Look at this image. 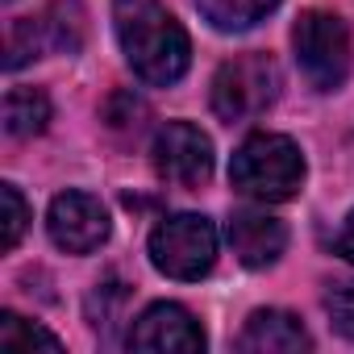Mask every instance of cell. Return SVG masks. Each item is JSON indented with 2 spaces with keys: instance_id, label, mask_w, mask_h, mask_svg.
<instances>
[{
  "instance_id": "obj_15",
  "label": "cell",
  "mask_w": 354,
  "mask_h": 354,
  "mask_svg": "<svg viewBox=\"0 0 354 354\" xmlns=\"http://www.w3.org/2000/svg\"><path fill=\"white\" fill-rule=\"evenodd\" d=\"M0 201H5V250H13L30 225V209L21 201V192L13 184H0Z\"/></svg>"
},
{
  "instance_id": "obj_16",
  "label": "cell",
  "mask_w": 354,
  "mask_h": 354,
  "mask_svg": "<svg viewBox=\"0 0 354 354\" xmlns=\"http://www.w3.org/2000/svg\"><path fill=\"white\" fill-rule=\"evenodd\" d=\"M325 308H329V321L337 325V333H346L354 342V279L350 283H337L325 296Z\"/></svg>"
},
{
  "instance_id": "obj_11",
  "label": "cell",
  "mask_w": 354,
  "mask_h": 354,
  "mask_svg": "<svg viewBox=\"0 0 354 354\" xmlns=\"http://www.w3.org/2000/svg\"><path fill=\"white\" fill-rule=\"evenodd\" d=\"M308 346H313V337L283 308H259V313H250L246 329L238 333V350L242 354H300Z\"/></svg>"
},
{
  "instance_id": "obj_6",
  "label": "cell",
  "mask_w": 354,
  "mask_h": 354,
  "mask_svg": "<svg viewBox=\"0 0 354 354\" xmlns=\"http://www.w3.org/2000/svg\"><path fill=\"white\" fill-rule=\"evenodd\" d=\"M84 30H88V13L80 0H55L50 9H42L38 17H26L13 26L9 34V71H17L21 63L38 59L42 50L50 55H75L84 46Z\"/></svg>"
},
{
  "instance_id": "obj_8",
  "label": "cell",
  "mask_w": 354,
  "mask_h": 354,
  "mask_svg": "<svg viewBox=\"0 0 354 354\" xmlns=\"http://www.w3.org/2000/svg\"><path fill=\"white\" fill-rule=\"evenodd\" d=\"M50 242L67 254H92L109 238V209L88 192H59L46 213Z\"/></svg>"
},
{
  "instance_id": "obj_10",
  "label": "cell",
  "mask_w": 354,
  "mask_h": 354,
  "mask_svg": "<svg viewBox=\"0 0 354 354\" xmlns=\"http://www.w3.org/2000/svg\"><path fill=\"white\" fill-rule=\"evenodd\" d=\"M230 246L242 267H271L288 246V230L279 217L246 209V213H234L230 221Z\"/></svg>"
},
{
  "instance_id": "obj_9",
  "label": "cell",
  "mask_w": 354,
  "mask_h": 354,
  "mask_svg": "<svg viewBox=\"0 0 354 354\" xmlns=\"http://www.w3.org/2000/svg\"><path fill=\"white\" fill-rule=\"evenodd\" d=\"M129 350H158V354H201L205 350V329L201 321L184 308V304H171L158 300L150 304L133 329H129Z\"/></svg>"
},
{
  "instance_id": "obj_2",
  "label": "cell",
  "mask_w": 354,
  "mask_h": 354,
  "mask_svg": "<svg viewBox=\"0 0 354 354\" xmlns=\"http://www.w3.org/2000/svg\"><path fill=\"white\" fill-rule=\"evenodd\" d=\"M230 184L259 205L292 201L304 184V154L283 133H250L230 158Z\"/></svg>"
},
{
  "instance_id": "obj_1",
  "label": "cell",
  "mask_w": 354,
  "mask_h": 354,
  "mask_svg": "<svg viewBox=\"0 0 354 354\" xmlns=\"http://www.w3.org/2000/svg\"><path fill=\"white\" fill-rule=\"evenodd\" d=\"M113 21H117L125 63L142 84L167 88L175 80H184L192 63V42L184 26L158 0H113Z\"/></svg>"
},
{
  "instance_id": "obj_17",
  "label": "cell",
  "mask_w": 354,
  "mask_h": 354,
  "mask_svg": "<svg viewBox=\"0 0 354 354\" xmlns=\"http://www.w3.org/2000/svg\"><path fill=\"white\" fill-rule=\"evenodd\" d=\"M337 254L346 259V263H354V213L342 221V230H337Z\"/></svg>"
},
{
  "instance_id": "obj_4",
  "label": "cell",
  "mask_w": 354,
  "mask_h": 354,
  "mask_svg": "<svg viewBox=\"0 0 354 354\" xmlns=\"http://www.w3.org/2000/svg\"><path fill=\"white\" fill-rule=\"evenodd\" d=\"M296 63L317 92H337L350 75V30L337 13L308 9L292 30Z\"/></svg>"
},
{
  "instance_id": "obj_3",
  "label": "cell",
  "mask_w": 354,
  "mask_h": 354,
  "mask_svg": "<svg viewBox=\"0 0 354 354\" xmlns=\"http://www.w3.org/2000/svg\"><path fill=\"white\" fill-rule=\"evenodd\" d=\"M279 96V67L271 55H234L213 75V113L225 125L263 117Z\"/></svg>"
},
{
  "instance_id": "obj_14",
  "label": "cell",
  "mask_w": 354,
  "mask_h": 354,
  "mask_svg": "<svg viewBox=\"0 0 354 354\" xmlns=\"http://www.w3.org/2000/svg\"><path fill=\"white\" fill-rule=\"evenodd\" d=\"M0 346H5V350H34V346L59 350L63 342H59L50 329L26 321V317H17V313H0Z\"/></svg>"
},
{
  "instance_id": "obj_7",
  "label": "cell",
  "mask_w": 354,
  "mask_h": 354,
  "mask_svg": "<svg viewBox=\"0 0 354 354\" xmlns=\"http://www.w3.org/2000/svg\"><path fill=\"white\" fill-rule=\"evenodd\" d=\"M154 171L171 188H201L213 175V142L201 125L188 121H167L154 133Z\"/></svg>"
},
{
  "instance_id": "obj_13",
  "label": "cell",
  "mask_w": 354,
  "mask_h": 354,
  "mask_svg": "<svg viewBox=\"0 0 354 354\" xmlns=\"http://www.w3.org/2000/svg\"><path fill=\"white\" fill-rule=\"evenodd\" d=\"M50 121V100L42 88H13L5 96V129L9 138H34Z\"/></svg>"
},
{
  "instance_id": "obj_5",
  "label": "cell",
  "mask_w": 354,
  "mask_h": 354,
  "mask_svg": "<svg viewBox=\"0 0 354 354\" xmlns=\"http://www.w3.org/2000/svg\"><path fill=\"white\" fill-rule=\"evenodd\" d=\"M150 263L171 279H201L217 263V230L201 213H175L150 230Z\"/></svg>"
},
{
  "instance_id": "obj_12",
  "label": "cell",
  "mask_w": 354,
  "mask_h": 354,
  "mask_svg": "<svg viewBox=\"0 0 354 354\" xmlns=\"http://www.w3.org/2000/svg\"><path fill=\"white\" fill-rule=\"evenodd\" d=\"M196 9L213 30L234 34V30H250L263 17H271L279 9V0H196Z\"/></svg>"
}]
</instances>
